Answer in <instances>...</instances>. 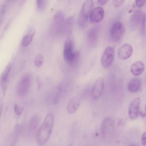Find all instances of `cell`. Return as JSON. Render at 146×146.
I'll return each instance as SVG.
<instances>
[{"mask_svg": "<svg viewBox=\"0 0 146 146\" xmlns=\"http://www.w3.org/2000/svg\"><path fill=\"white\" fill-rule=\"evenodd\" d=\"M54 124L53 115L51 113L48 114L36 133V141L39 145H42L47 141L52 131Z\"/></svg>", "mask_w": 146, "mask_h": 146, "instance_id": "6da1fadb", "label": "cell"}, {"mask_svg": "<svg viewBox=\"0 0 146 146\" xmlns=\"http://www.w3.org/2000/svg\"><path fill=\"white\" fill-rule=\"evenodd\" d=\"M94 6L93 0H86L84 2L79 13L78 24L81 27L86 25L88 18Z\"/></svg>", "mask_w": 146, "mask_h": 146, "instance_id": "7a4b0ae2", "label": "cell"}, {"mask_svg": "<svg viewBox=\"0 0 146 146\" xmlns=\"http://www.w3.org/2000/svg\"><path fill=\"white\" fill-rule=\"evenodd\" d=\"M125 28L121 22L117 21L112 25L111 29L110 35L114 41H118L122 38L125 32Z\"/></svg>", "mask_w": 146, "mask_h": 146, "instance_id": "3957f363", "label": "cell"}, {"mask_svg": "<svg viewBox=\"0 0 146 146\" xmlns=\"http://www.w3.org/2000/svg\"><path fill=\"white\" fill-rule=\"evenodd\" d=\"M31 83V77L29 75H25L22 78L17 88V93L19 96L23 97L26 95L29 90Z\"/></svg>", "mask_w": 146, "mask_h": 146, "instance_id": "277c9868", "label": "cell"}, {"mask_svg": "<svg viewBox=\"0 0 146 146\" xmlns=\"http://www.w3.org/2000/svg\"><path fill=\"white\" fill-rule=\"evenodd\" d=\"M114 50L111 47L109 46L105 50L101 59V63L105 68L110 67L112 64L114 60Z\"/></svg>", "mask_w": 146, "mask_h": 146, "instance_id": "5b68a950", "label": "cell"}, {"mask_svg": "<svg viewBox=\"0 0 146 146\" xmlns=\"http://www.w3.org/2000/svg\"><path fill=\"white\" fill-rule=\"evenodd\" d=\"M114 122L112 118L107 117L102 121L101 126V132L104 137H110L113 131L114 127Z\"/></svg>", "mask_w": 146, "mask_h": 146, "instance_id": "8992f818", "label": "cell"}, {"mask_svg": "<svg viewBox=\"0 0 146 146\" xmlns=\"http://www.w3.org/2000/svg\"><path fill=\"white\" fill-rule=\"evenodd\" d=\"M140 99L137 97L131 102L129 109L128 113L130 118L134 120L137 118L140 114Z\"/></svg>", "mask_w": 146, "mask_h": 146, "instance_id": "52a82bcc", "label": "cell"}, {"mask_svg": "<svg viewBox=\"0 0 146 146\" xmlns=\"http://www.w3.org/2000/svg\"><path fill=\"white\" fill-rule=\"evenodd\" d=\"M74 52L72 41L70 38H68L65 41L63 50L64 58L67 62L70 63Z\"/></svg>", "mask_w": 146, "mask_h": 146, "instance_id": "ba28073f", "label": "cell"}, {"mask_svg": "<svg viewBox=\"0 0 146 146\" xmlns=\"http://www.w3.org/2000/svg\"><path fill=\"white\" fill-rule=\"evenodd\" d=\"M104 86V80L102 77L96 80L92 91V97L94 99L98 98L102 94Z\"/></svg>", "mask_w": 146, "mask_h": 146, "instance_id": "9c48e42d", "label": "cell"}, {"mask_svg": "<svg viewBox=\"0 0 146 146\" xmlns=\"http://www.w3.org/2000/svg\"><path fill=\"white\" fill-rule=\"evenodd\" d=\"M104 16V11L103 8L98 7L93 9L90 16V19L92 23H97L100 22Z\"/></svg>", "mask_w": 146, "mask_h": 146, "instance_id": "30bf717a", "label": "cell"}, {"mask_svg": "<svg viewBox=\"0 0 146 146\" xmlns=\"http://www.w3.org/2000/svg\"><path fill=\"white\" fill-rule=\"evenodd\" d=\"M133 50L132 46L129 44H125L123 45L118 50V58L121 60L128 59L131 55Z\"/></svg>", "mask_w": 146, "mask_h": 146, "instance_id": "8fae6325", "label": "cell"}, {"mask_svg": "<svg viewBox=\"0 0 146 146\" xmlns=\"http://www.w3.org/2000/svg\"><path fill=\"white\" fill-rule=\"evenodd\" d=\"M11 64H8L3 72L1 77L0 84L3 94L5 95L7 88V81L9 73L11 68Z\"/></svg>", "mask_w": 146, "mask_h": 146, "instance_id": "7c38bea8", "label": "cell"}, {"mask_svg": "<svg viewBox=\"0 0 146 146\" xmlns=\"http://www.w3.org/2000/svg\"><path fill=\"white\" fill-rule=\"evenodd\" d=\"M143 13L140 9H137L131 15L130 18V23L131 27L134 29L137 27L141 22Z\"/></svg>", "mask_w": 146, "mask_h": 146, "instance_id": "4fadbf2b", "label": "cell"}, {"mask_svg": "<svg viewBox=\"0 0 146 146\" xmlns=\"http://www.w3.org/2000/svg\"><path fill=\"white\" fill-rule=\"evenodd\" d=\"M144 68L143 63L140 61H137L134 62L131 65V71L134 75L138 76L142 73Z\"/></svg>", "mask_w": 146, "mask_h": 146, "instance_id": "5bb4252c", "label": "cell"}, {"mask_svg": "<svg viewBox=\"0 0 146 146\" xmlns=\"http://www.w3.org/2000/svg\"><path fill=\"white\" fill-rule=\"evenodd\" d=\"M80 104L79 98L76 96L72 98L68 102L67 107L68 112L70 113L75 112L78 109Z\"/></svg>", "mask_w": 146, "mask_h": 146, "instance_id": "9a60e30c", "label": "cell"}, {"mask_svg": "<svg viewBox=\"0 0 146 146\" xmlns=\"http://www.w3.org/2000/svg\"><path fill=\"white\" fill-rule=\"evenodd\" d=\"M141 85L140 79L138 78H134L129 82L127 85V89L130 92H137L140 89Z\"/></svg>", "mask_w": 146, "mask_h": 146, "instance_id": "2e32d148", "label": "cell"}, {"mask_svg": "<svg viewBox=\"0 0 146 146\" xmlns=\"http://www.w3.org/2000/svg\"><path fill=\"white\" fill-rule=\"evenodd\" d=\"M40 121V117L36 115H35L31 117L29 121V133H32L35 131L38 126Z\"/></svg>", "mask_w": 146, "mask_h": 146, "instance_id": "e0dca14e", "label": "cell"}, {"mask_svg": "<svg viewBox=\"0 0 146 146\" xmlns=\"http://www.w3.org/2000/svg\"><path fill=\"white\" fill-rule=\"evenodd\" d=\"M64 18V13L61 11H58L55 13L54 16V23L56 24L60 25L63 22Z\"/></svg>", "mask_w": 146, "mask_h": 146, "instance_id": "ac0fdd59", "label": "cell"}, {"mask_svg": "<svg viewBox=\"0 0 146 146\" xmlns=\"http://www.w3.org/2000/svg\"><path fill=\"white\" fill-rule=\"evenodd\" d=\"M63 88L61 86L57 88L53 99V103L56 104L59 101L63 93Z\"/></svg>", "mask_w": 146, "mask_h": 146, "instance_id": "d6986e66", "label": "cell"}, {"mask_svg": "<svg viewBox=\"0 0 146 146\" xmlns=\"http://www.w3.org/2000/svg\"><path fill=\"white\" fill-rule=\"evenodd\" d=\"M34 36L29 33L23 38L21 45L23 47H26L29 45L31 42Z\"/></svg>", "mask_w": 146, "mask_h": 146, "instance_id": "ffe728a7", "label": "cell"}, {"mask_svg": "<svg viewBox=\"0 0 146 146\" xmlns=\"http://www.w3.org/2000/svg\"><path fill=\"white\" fill-rule=\"evenodd\" d=\"M44 61L42 55L40 54L37 55L34 59L35 64L38 68H40L42 65Z\"/></svg>", "mask_w": 146, "mask_h": 146, "instance_id": "44dd1931", "label": "cell"}, {"mask_svg": "<svg viewBox=\"0 0 146 146\" xmlns=\"http://www.w3.org/2000/svg\"><path fill=\"white\" fill-rule=\"evenodd\" d=\"M80 58V54L78 51L74 52L70 64L74 65L76 64L79 60Z\"/></svg>", "mask_w": 146, "mask_h": 146, "instance_id": "7402d4cb", "label": "cell"}, {"mask_svg": "<svg viewBox=\"0 0 146 146\" xmlns=\"http://www.w3.org/2000/svg\"><path fill=\"white\" fill-rule=\"evenodd\" d=\"M23 107L15 104L14 106V111L16 115L18 116L21 115L23 110Z\"/></svg>", "mask_w": 146, "mask_h": 146, "instance_id": "603a6c76", "label": "cell"}, {"mask_svg": "<svg viewBox=\"0 0 146 146\" xmlns=\"http://www.w3.org/2000/svg\"><path fill=\"white\" fill-rule=\"evenodd\" d=\"M141 23V32L142 35H144L145 34L146 26V15L144 13H143Z\"/></svg>", "mask_w": 146, "mask_h": 146, "instance_id": "cb8c5ba5", "label": "cell"}, {"mask_svg": "<svg viewBox=\"0 0 146 146\" xmlns=\"http://www.w3.org/2000/svg\"><path fill=\"white\" fill-rule=\"evenodd\" d=\"M38 8L39 10L42 9L44 7L45 0H36Z\"/></svg>", "mask_w": 146, "mask_h": 146, "instance_id": "d4e9b609", "label": "cell"}, {"mask_svg": "<svg viewBox=\"0 0 146 146\" xmlns=\"http://www.w3.org/2000/svg\"><path fill=\"white\" fill-rule=\"evenodd\" d=\"M125 0H113L112 4L113 7L117 8L119 7Z\"/></svg>", "mask_w": 146, "mask_h": 146, "instance_id": "484cf974", "label": "cell"}, {"mask_svg": "<svg viewBox=\"0 0 146 146\" xmlns=\"http://www.w3.org/2000/svg\"><path fill=\"white\" fill-rule=\"evenodd\" d=\"M146 0H135V3L136 6L138 8L143 7L145 4Z\"/></svg>", "mask_w": 146, "mask_h": 146, "instance_id": "4316f807", "label": "cell"}, {"mask_svg": "<svg viewBox=\"0 0 146 146\" xmlns=\"http://www.w3.org/2000/svg\"><path fill=\"white\" fill-rule=\"evenodd\" d=\"M5 11V5H3L0 8V18H3L4 16Z\"/></svg>", "mask_w": 146, "mask_h": 146, "instance_id": "83f0119b", "label": "cell"}, {"mask_svg": "<svg viewBox=\"0 0 146 146\" xmlns=\"http://www.w3.org/2000/svg\"><path fill=\"white\" fill-rule=\"evenodd\" d=\"M141 141L142 145L146 146V131L143 134L141 137Z\"/></svg>", "mask_w": 146, "mask_h": 146, "instance_id": "f1b7e54d", "label": "cell"}, {"mask_svg": "<svg viewBox=\"0 0 146 146\" xmlns=\"http://www.w3.org/2000/svg\"><path fill=\"white\" fill-rule=\"evenodd\" d=\"M36 82L37 85V89L39 90L40 89L41 86L40 78L39 76H38L36 78Z\"/></svg>", "mask_w": 146, "mask_h": 146, "instance_id": "f546056e", "label": "cell"}, {"mask_svg": "<svg viewBox=\"0 0 146 146\" xmlns=\"http://www.w3.org/2000/svg\"><path fill=\"white\" fill-rule=\"evenodd\" d=\"M109 0H98V3L101 5H103L106 4Z\"/></svg>", "mask_w": 146, "mask_h": 146, "instance_id": "4dcf8cb0", "label": "cell"}, {"mask_svg": "<svg viewBox=\"0 0 146 146\" xmlns=\"http://www.w3.org/2000/svg\"><path fill=\"white\" fill-rule=\"evenodd\" d=\"M140 114L143 117H144L145 115V113L144 112L142 111H140Z\"/></svg>", "mask_w": 146, "mask_h": 146, "instance_id": "1f68e13d", "label": "cell"}, {"mask_svg": "<svg viewBox=\"0 0 146 146\" xmlns=\"http://www.w3.org/2000/svg\"><path fill=\"white\" fill-rule=\"evenodd\" d=\"M145 112L146 113V104H145Z\"/></svg>", "mask_w": 146, "mask_h": 146, "instance_id": "d6a6232c", "label": "cell"}]
</instances>
